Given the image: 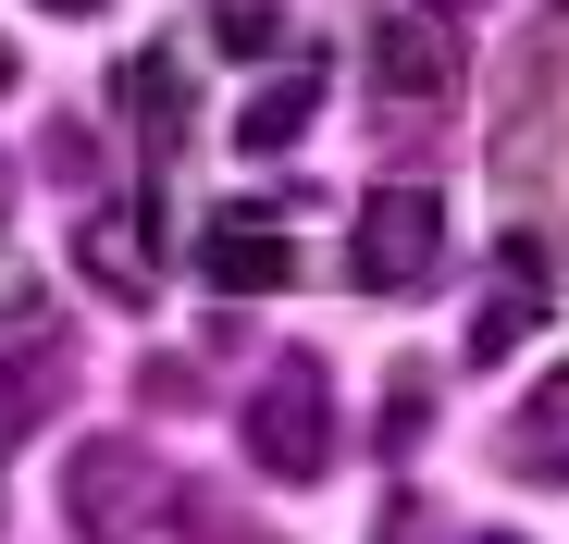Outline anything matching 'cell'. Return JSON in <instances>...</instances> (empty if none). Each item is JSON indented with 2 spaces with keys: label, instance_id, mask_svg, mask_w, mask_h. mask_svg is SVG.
<instances>
[{
  "label": "cell",
  "instance_id": "16",
  "mask_svg": "<svg viewBox=\"0 0 569 544\" xmlns=\"http://www.w3.org/2000/svg\"><path fill=\"white\" fill-rule=\"evenodd\" d=\"M483 544H520V532H483Z\"/></svg>",
  "mask_w": 569,
  "mask_h": 544
},
{
  "label": "cell",
  "instance_id": "8",
  "mask_svg": "<svg viewBox=\"0 0 569 544\" xmlns=\"http://www.w3.org/2000/svg\"><path fill=\"white\" fill-rule=\"evenodd\" d=\"M310 112H322V74H272L260 100L236 112V149H260V161H272V149H298V137H310Z\"/></svg>",
  "mask_w": 569,
  "mask_h": 544
},
{
  "label": "cell",
  "instance_id": "12",
  "mask_svg": "<svg viewBox=\"0 0 569 544\" xmlns=\"http://www.w3.org/2000/svg\"><path fill=\"white\" fill-rule=\"evenodd\" d=\"M173 520H186V544H260V532H248V520H223L199 483H186V507H173Z\"/></svg>",
  "mask_w": 569,
  "mask_h": 544
},
{
  "label": "cell",
  "instance_id": "4",
  "mask_svg": "<svg viewBox=\"0 0 569 544\" xmlns=\"http://www.w3.org/2000/svg\"><path fill=\"white\" fill-rule=\"evenodd\" d=\"M371 74H385V100H397V112H446V87H458V38L421 26V13H385V38H371Z\"/></svg>",
  "mask_w": 569,
  "mask_h": 544
},
{
  "label": "cell",
  "instance_id": "14",
  "mask_svg": "<svg viewBox=\"0 0 569 544\" xmlns=\"http://www.w3.org/2000/svg\"><path fill=\"white\" fill-rule=\"evenodd\" d=\"M0 100H13V50H0Z\"/></svg>",
  "mask_w": 569,
  "mask_h": 544
},
{
  "label": "cell",
  "instance_id": "7",
  "mask_svg": "<svg viewBox=\"0 0 569 544\" xmlns=\"http://www.w3.org/2000/svg\"><path fill=\"white\" fill-rule=\"evenodd\" d=\"M508 471L520 483H569V372H545L508 421Z\"/></svg>",
  "mask_w": 569,
  "mask_h": 544
},
{
  "label": "cell",
  "instance_id": "2",
  "mask_svg": "<svg viewBox=\"0 0 569 544\" xmlns=\"http://www.w3.org/2000/svg\"><path fill=\"white\" fill-rule=\"evenodd\" d=\"M433 260H446V199H433V187H371V199H359V248H347V272H359L371 298H409Z\"/></svg>",
  "mask_w": 569,
  "mask_h": 544
},
{
  "label": "cell",
  "instance_id": "3",
  "mask_svg": "<svg viewBox=\"0 0 569 544\" xmlns=\"http://www.w3.org/2000/svg\"><path fill=\"white\" fill-rule=\"evenodd\" d=\"M149 495H161V471H149V445H124V433H100V445H74V532H87V544H124V532L149 520Z\"/></svg>",
  "mask_w": 569,
  "mask_h": 544
},
{
  "label": "cell",
  "instance_id": "15",
  "mask_svg": "<svg viewBox=\"0 0 569 544\" xmlns=\"http://www.w3.org/2000/svg\"><path fill=\"white\" fill-rule=\"evenodd\" d=\"M50 13H100V0H50Z\"/></svg>",
  "mask_w": 569,
  "mask_h": 544
},
{
  "label": "cell",
  "instance_id": "10",
  "mask_svg": "<svg viewBox=\"0 0 569 544\" xmlns=\"http://www.w3.org/2000/svg\"><path fill=\"white\" fill-rule=\"evenodd\" d=\"M124 100H137V137H149V149H173V137H186V74H173V50H137Z\"/></svg>",
  "mask_w": 569,
  "mask_h": 544
},
{
  "label": "cell",
  "instance_id": "5",
  "mask_svg": "<svg viewBox=\"0 0 569 544\" xmlns=\"http://www.w3.org/2000/svg\"><path fill=\"white\" fill-rule=\"evenodd\" d=\"M545 310H557V298H545V248L508 235V248H496V298H483V322H470V359H508L520 334H545Z\"/></svg>",
  "mask_w": 569,
  "mask_h": 544
},
{
  "label": "cell",
  "instance_id": "13",
  "mask_svg": "<svg viewBox=\"0 0 569 544\" xmlns=\"http://www.w3.org/2000/svg\"><path fill=\"white\" fill-rule=\"evenodd\" d=\"M421 433H433V384L409 372V384H397V409H385V445H421Z\"/></svg>",
  "mask_w": 569,
  "mask_h": 544
},
{
  "label": "cell",
  "instance_id": "11",
  "mask_svg": "<svg viewBox=\"0 0 569 544\" xmlns=\"http://www.w3.org/2000/svg\"><path fill=\"white\" fill-rule=\"evenodd\" d=\"M211 26H223V50H272V38H284L272 0H211Z\"/></svg>",
  "mask_w": 569,
  "mask_h": 544
},
{
  "label": "cell",
  "instance_id": "1",
  "mask_svg": "<svg viewBox=\"0 0 569 544\" xmlns=\"http://www.w3.org/2000/svg\"><path fill=\"white\" fill-rule=\"evenodd\" d=\"M248 459L272 483H322L335 471V384H322V359H272L260 396H248Z\"/></svg>",
  "mask_w": 569,
  "mask_h": 544
},
{
  "label": "cell",
  "instance_id": "6",
  "mask_svg": "<svg viewBox=\"0 0 569 544\" xmlns=\"http://www.w3.org/2000/svg\"><path fill=\"white\" fill-rule=\"evenodd\" d=\"M260 211H272V199H260ZM260 211H236V223H211V248H199L223 298H272V285H284V272H298V260H284V235H272Z\"/></svg>",
  "mask_w": 569,
  "mask_h": 544
},
{
  "label": "cell",
  "instance_id": "9",
  "mask_svg": "<svg viewBox=\"0 0 569 544\" xmlns=\"http://www.w3.org/2000/svg\"><path fill=\"white\" fill-rule=\"evenodd\" d=\"M74 260H87V285H112L124 310L149 298V223H112V211H100V223L74 235Z\"/></svg>",
  "mask_w": 569,
  "mask_h": 544
}]
</instances>
